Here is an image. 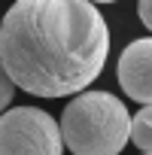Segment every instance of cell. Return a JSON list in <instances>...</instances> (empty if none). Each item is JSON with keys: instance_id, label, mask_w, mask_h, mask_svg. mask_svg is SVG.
<instances>
[{"instance_id": "obj_1", "label": "cell", "mask_w": 152, "mask_h": 155, "mask_svg": "<svg viewBox=\"0 0 152 155\" xmlns=\"http://www.w3.org/2000/svg\"><path fill=\"white\" fill-rule=\"evenodd\" d=\"M107 55L110 28L91 0H15L0 21V61L37 97L85 91Z\"/></svg>"}, {"instance_id": "obj_2", "label": "cell", "mask_w": 152, "mask_h": 155, "mask_svg": "<svg viewBox=\"0 0 152 155\" xmlns=\"http://www.w3.org/2000/svg\"><path fill=\"white\" fill-rule=\"evenodd\" d=\"M61 134L73 155H119L131 140V113L110 91H79L61 113Z\"/></svg>"}, {"instance_id": "obj_3", "label": "cell", "mask_w": 152, "mask_h": 155, "mask_svg": "<svg viewBox=\"0 0 152 155\" xmlns=\"http://www.w3.org/2000/svg\"><path fill=\"white\" fill-rule=\"evenodd\" d=\"M61 125L40 107H15L0 113V155H61Z\"/></svg>"}, {"instance_id": "obj_4", "label": "cell", "mask_w": 152, "mask_h": 155, "mask_svg": "<svg viewBox=\"0 0 152 155\" xmlns=\"http://www.w3.org/2000/svg\"><path fill=\"white\" fill-rule=\"evenodd\" d=\"M119 85L137 104H152V37L131 40L119 55Z\"/></svg>"}, {"instance_id": "obj_5", "label": "cell", "mask_w": 152, "mask_h": 155, "mask_svg": "<svg viewBox=\"0 0 152 155\" xmlns=\"http://www.w3.org/2000/svg\"><path fill=\"white\" fill-rule=\"evenodd\" d=\"M131 143L143 152H152V104H146L131 119Z\"/></svg>"}, {"instance_id": "obj_6", "label": "cell", "mask_w": 152, "mask_h": 155, "mask_svg": "<svg viewBox=\"0 0 152 155\" xmlns=\"http://www.w3.org/2000/svg\"><path fill=\"white\" fill-rule=\"evenodd\" d=\"M15 82H12V76L6 73V67H3V61H0V113H6L9 110V104H12V94H15Z\"/></svg>"}, {"instance_id": "obj_7", "label": "cell", "mask_w": 152, "mask_h": 155, "mask_svg": "<svg viewBox=\"0 0 152 155\" xmlns=\"http://www.w3.org/2000/svg\"><path fill=\"white\" fill-rule=\"evenodd\" d=\"M137 15H140V21L152 31V0H140V3H137Z\"/></svg>"}, {"instance_id": "obj_8", "label": "cell", "mask_w": 152, "mask_h": 155, "mask_svg": "<svg viewBox=\"0 0 152 155\" xmlns=\"http://www.w3.org/2000/svg\"><path fill=\"white\" fill-rule=\"evenodd\" d=\"M91 3H116V0H91Z\"/></svg>"}, {"instance_id": "obj_9", "label": "cell", "mask_w": 152, "mask_h": 155, "mask_svg": "<svg viewBox=\"0 0 152 155\" xmlns=\"http://www.w3.org/2000/svg\"><path fill=\"white\" fill-rule=\"evenodd\" d=\"M143 155H152V152H143Z\"/></svg>"}]
</instances>
